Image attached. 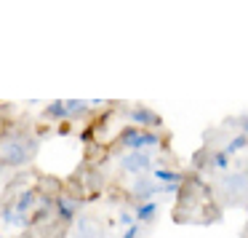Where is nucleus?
<instances>
[{
    "mask_svg": "<svg viewBox=\"0 0 248 238\" xmlns=\"http://www.w3.org/2000/svg\"><path fill=\"white\" fill-rule=\"evenodd\" d=\"M120 142H123V147H128L131 153H147V150L160 147L163 139H160V134H155V131H147V129H136V126H131V129L123 131Z\"/></svg>",
    "mask_w": 248,
    "mask_h": 238,
    "instance_id": "obj_1",
    "label": "nucleus"
},
{
    "mask_svg": "<svg viewBox=\"0 0 248 238\" xmlns=\"http://www.w3.org/2000/svg\"><path fill=\"white\" fill-rule=\"evenodd\" d=\"M32 153H35V139H22V136L3 142V147H0V158L6 163H11V166L27 163L32 158Z\"/></svg>",
    "mask_w": 248,
    "mask_h": 238,
    "instance_id": "obj_2",
    "label": "nucleus"
},
{
    "mask_svg": "<svg viewBox=\"0 0 248 238\" xmlns=\"http://www.w3.org/2000/svg\"><path fill=\"white\" fill-rule=\"evenodd\" d=\"M125 115H128L131 123H136V129H147V131L157 129V126L163 123L160 115L152 113V110L144 107V104H134V107H128V110H125Z\"/></svg>",
    "mask_w": 248,
    "mask_h": 238,
    "instance_id": "obj_3",
    "label": "nucleus"
},
{
    "mask_svg": "<svg viewBox=\"0 0 248 238\" xmlns=\"http://www.w3.org/2000/svg\"><path fill=\"white\" fill-rule=\"evenodd\" d=\"M120 166L128 174H144V171H150L152 158H150V153H128V155L120 161Z\"/></svg>",
    "mask_w": 248,
    "mask_h": 238,
    "instance_id": "obj_4",
    "label": "nucleus"
},
{
    "mask_svg": "<svg viewBox=\"0 0 248 238\" xmlns=\"http://www.w3.org/2000/svg\"><path fill=\"white\" fill-rule=\"evenodd\" d=\"M163 193V185L155 182V179H139L134 187V198H139V204H147V201H155V195Z\"/></svg>",
    "mask_w": 248,
    "mask_h": 238,
    "instance_id": "obj_5",
    "label": "nucleus"
},
{
    "mask_svg": "<svg viewBox=\"0 0 248 238\" xmlns=\"http://www.w3.org/2000/svg\"><path fill=\"white\" fill-rule=\"evenodd\" d=\"M78 209H80V204H78L75 198H67V195L56 198V214H59V220H64V222L75 220Z\"/></svg>",
    "mask_w": 248,
    "mask_h": 238,
    "instance_id": "obj_6",
    "label": "nucleus"
},
{
    "mask_svg": "<svg viewBox=\"0 0 248 238\" xmlns=\"http://www.w3.org/2000/svg\"><path fill=\"white\" fill-rule=\"evenodd\" d=\"M152 179L160 185H171V187H179L184 182V174L182 171H173V169H155L152 171Z\"/></svg>",
    "mask_w": 248,
    "mask_h": 238,
    "instance_id": "obj_7",
    "label": "nucleus"
},
{
    "mask_svg": "<svg viewBox=\"0 0 248 238\" xmlns=\"http://www.w3.org/2000/svg\"><path fill=\"white\" fill-rule=\"evenodd\" d=\"M157 209H160V206H157V201H147V204H139L134 209V217L139 222H150V220H155Z\"/></svg>",
    "mask_w": 248,
    "mask_h": 238,
    "instance_id": "obj_8",
    "label": "nucleus"
},
{
    "mask_svg": "<svg viewBox=\"0 0 248 238\" xmlns=\"http://www.w3.org/2000/svg\"><path fill=\"white\" fill-rule=\"evenodd\" d=\"M208 163H211V169H216V171H227V169H230V155H227L224 150H214L211 158H208Z\"/></svg>",
    "mask_w": 248,
    "mask_h": 238,
    "instance_id": "obj_9",
    "label": "nucleus"
},
{
    "mask_svg": "<svg viewBox=\"0 0 248 238\" xmlns=\"http://www.w3.org/2000/svg\"><path fill=\"white\" fill-rule=\"evenodd\" d=\"M246 147H248V136L246 134H237V136H232V139L227 142L224 153H227V155H232V153H240V150H246Z\"/></svg>",
    "mask_w": 248,
    "mask_h": 238,
    "instance_id": "obj_10",
    "label": "nucleus"
},
{
    "mask_svg": "<svg viewBox=\"0 0 248 238\" xmlns=\"http://www.w3.org/2000/svg\"><path fill=\"white\" fill-rule=\"evenodd\" d=\"M32 201H35V190H24V193L19 195V201H16V206H14V209H16L19 214H27L30 206H32Z\"/></svg>",
    "mask_w": 248,
    "mask_h": 238,
    "instance_id": "obj_11",
    "label": "nucleus"
},
{
    "mask_svg": "<svg viewBox=\"0 0 248 238\" xmlns=\"http://www.w3.org/2000/svg\"><path fill=\"white\" fill-rule=\"evenodd\" d=\"M64 107H67V118H72V115H83V113H88V104L83 102V99H67Z\"/></svg>",
    "mask_w": 248,
    "mask_h": 238,
    "instance_id": "obj_12",
    "label": "nucleus"
},
{
    "mask_svg": "<svg viewBox=\"0 0 248 238\" xmlns=\"http://www.w3.org/2000/svg\"><path fill=\"white\" fill-rule=\"evenodd\" d=\"M46 115H48V118H59V120H64L67 118V107H64V102H62V99H56V102H51L48 107L43 110Z\"/></svg>",
    "mask_w": 248,
    "mask_h": 238,
    "instance_id": "obj_13",
    "label": "nucleus"
},
{
    "mask_svg": "<svg viewBox=\"0 0 248 238\" xmlns=\"http://www.w3.org/2000/svg\"><path fill=\"white\" fill-rule=\"evenodd\" d=\"M0 220H3V222H8V225H19V227H22L24 222H27V220H24V214H19V211L14 209V206H11V209H3Z\"/></svg>",
    "mask_w": 248,
    "mask_h": 238,
    "instance_id": "obj_14",
    "label": "nucleus"
},
{
    "mask_svg": "<svg viewBox=\"0 0 248 238\" xmlns=\"http://www.w3.org/2000/svg\"><path fill=\"white\" fill-rule=\"evenodd\" d=\"M118 220H120V225H136V217L134 214H131V211H120V217H118Z\"/></svg>",
    "mask_w": 248,
    "mask_h": 238,
    "instance_id": "obj_15",
    "label": "nucleus"
},
{
    "mask_svg": "<svg viewBox=\"0 0 248 238\" xmlns=\"http://www.w3.org/2000/svg\"><path fill=\"white\" fill-rule=\"evenodd\" d=\"M139 230H141V227H139V225H131V227H128V230H125V233H123V238H136V236H139Z\"/></svg>",
    "mask_w": 248,
    "mask_h": 238,
    "instance_id": "obj_16",
    "label": "nucleus"
},
{
    "mask_svg": "<svg viewBox=\"0 0 248 238\" xmlns=\"http://www.w3.org/2000/svg\"><path fill=\"white\" fill-rule=\"evenodd\" d=\"M240 134H246V136H248V118L243 120V131H240Z\"/></svg>",
    "mask_w": 248,
    "mask_h": 238,
    "instance_id": "obj_17",
    "label": "nucleus"
},
{
    "mask_svg": "<svg viewBox=\"0 0 248 238\" xmlns=\"http://www.w3.org/2000/svg\"><path fill=\"white\" fill-rule=\"evenodd\" d=\"M0 174H3V166H0Z\"/></svg>",
    "mask_w": 248,
    "mask_h": 238,
    "instance_id": "obj_18",
    "label": "nucleus"
},
{
    "mask_svg": "<svg viewBox=\"0 0 248 238\" xmlns=\"http://www.w3.org/2000/svg\"><path fill=\"white\" fill-rule=\"evenodd\" d=\"M0 238H3V236H0Z\"/></svg>",
    "mask_w": 248,
    "mask_h": 238,
    "instance_id": "obj_19",
    "label": "nucleus"
},
{
    "mask_svg": "<svg viewBox=\"0 0 248 238\" xmlns=\"http://www.w3.org/2000/svg\"><path fill=\"white\" fill-rule=\"evenodd\" d=\"M246 211H248V209H246Z\"/></svg>",
    "mask_w": 248,
    "mask_h": 238,
    "instance_id": "obj_20",
    "label": "nucleus"
}]
</instances>
